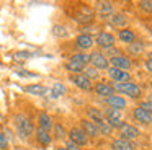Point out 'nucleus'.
<instances>
[{
	"mask_svg": "<svg viewBox=\"0 0 152 150\" xmlns=\"http://www.w3.org/2000/svg\"><path fill=\"white\" fill-rule=\"evenodd\" d=\"M131 116H132V119L136 121V122H139L141 126H152V116L149 113H145L144 109H141L139 106H134L132 108V111H131Z\"/></svg>",
	"mask_w": 152,
	"mask_h": 150,
	"instance_id": "dca6fc26",
	"label": "nucleus"
},
{
	"mask_svg": "<svg viewBox=\"0 0 152 150\" xmlns=\"http://www.w3.org/2000/svg\"><path fill=\"white\" fill-rule=\"evenodd\" d=\"M93 93L96 95V96H100V98H108V96H113L115 95V90H113V85H110V83H106V82H96L95 85H93Z\"/></svg>",
	"mask_w": 152,
	"mask_h": 150,
	"instance_id": "2eb2a0df",
	"label": "nucleus"
},
{
	"mask_svg": "<svg viewBox=\"0 0 152 150\" xmlns=\"http://www.w3.org/2000/svg\"><path fill=\"white\" fill-rule=\"evenodd\" d=\"M106 74H108V77L111 78L113 82H116V83H124V82H131V74L126 70H119V68H115V67H110L108 70H106Z\"/></svg>",
	"mask_w": 152,
	"mask_h": 150,
	"instance_id": "a211bd4d",
	"label": "nucleus"
},
{
	"mask_svg": "<svg viewBox=\"0 0 152 150\" xmlns=\"http://www.w3.org/2000/svg\"><path fill=\"white\" fill-rule=\"evenodd\" d=\"M54 122H56V121H54V117L51 116L48 111H39V113H38V117H36V124H38V126H36V127H39V129H44V130H48V132H51Z\"/></svg>",
	"mask_w": 152,
	"mask_h": 150,
	"instance_id": "4468645a",
	"label": "nucleus"
},
{
	"mask_svg": "<svg viewBox=\"0 0 152 150\" xmlns=\"http://www.w3.org/2000/svg\"><path fill=\"white\" fill-rule=\"evenodd\" d=\"M12 122H13V127H15V134H17L18 139L21 140H30L31 137H33L34 134V121L31 119L28 114L25 113H17L13 114V119H12Z\"/></svg>",
	"mask_w": 152,
	"mask_h": 150,
	"instance_id": "f257e3e1",
	"label": "nucleus"
},
{
	"mask_svg": "<svg viewBox=\"0 0 152 150\" xmlns=\"http://www.w3.org/2000/svg\"><path fill=\"white\" fill-rule=\"evenodd\" d=\"M80 129L87 134V137H88V139H96V137H100V132H98V129H96L95 122L88 121L87 117L80 119Z\"/></svg>",
	"mask_w": 152,
	"mask_h": 150,
	"instance_id": "4be33fe9",
	"label": "nucleus"
},
{
	"mask_svg": "<svg viewBox=\"0 0 152 150\" xmlns=\"http://www.w3.org/2000/svg\"><path fill=\"white\" fill-rule=\"evenodd\" d=\"M69 82L74 85L75 88H79L80 91H85V93H90L93 90V83L85 77L83 74H77V75H69Z\"/></svg>",
	"mask_w": 152,
	"mask_h": 150,
	"instance_id": "9d476101",
	"label": "nucleus"
},
{
	"mask_svg": "<svg viewBox=\"0 0 152 150\" xmlns=\"http://www.w3.org/2000/svg\"><path fill=\"white\" fill-rule=\"evenodd\" d=\"M85 67H87L85 64H82V62H79V60H74V59H67V60L64 62V68L69 72V75L83 74Z\"/></svg>",
	"mask_w": 152,
	"mask_h": 150,
	"instance_id": "5701e85b",
	"label": "nucleus"
},
{
	"mask_svg": "<svg viewBox=\"0 0 152 150\" xmlns=\"http://www.w3.org/2000/svg\"><path fill=\"white\" fill-rule=\"evenodd\" d=\"M66 93H67V87L64 83H61V82H54L51 90H49V95H51L53 100H57V98L64 96Z\"/></svg>",
	"mask_w": 152,
	"mask_h": 150,
	"instance_id": "c85d7f7f",
	"label": "nucleus"
},
{
	"mask_svg": "<svg viewBox=\"0 0 152 150\" xmlns=\"http://www.w3.org/2000/svg\"><path fill=\"white\" fill-rule=\"evenodd\" d=\"M147 101H149V103H151V104H152V91H151V95H149V98H147Z\"/></svg>",
	"mask_w": 152,
	"mask_h": 150,
	"instance_id": "a19ab883",
	"label": "nucleus"
},
{
	"mask_svg": "<svg viewBox=\"0 0 152 150\" xmlns=\"http://www.w3.org/2000/svg\"><path fill=\"white\" fill-rule=\"evenodd\" d=\"M151 90H152V82H151Z\"/></svg>",
	"mask_w": 152,
	"mask_h": 150,
	"instance_id": "37998d69",
	"label": "nucleus"
},
{
	"mask_svg": "<svg viewBox=\"0 0 152 150\" xmlns=\"http://www.w3.org/2000/svg\"><path fill=\"white\" fill-rule=\"evenodd\" d=\"M116 41H121L123 44L129 46V44H132L134 41H137V36H136V31L132 28H123V29H118Z\"/></svg>",
	"mask_w": 152,
	"mask_h": 150,
	"instance_id": "6ab92c4d",
	"label": "nucleus"
},
{
	"mask_svg": "<svg viewBox=\"0 0 152 150\" xmlns=\"http://www.w3.org/2000/svg\"><path fill=\"white\" fill-rule=\"evenodd\" d=\"M111 150H136L134 142H129L124 139H113L111 140Z\"/></svg>",
	"mask_w": 152,
	"mask_h": 150,
	"instance_id": "a878e982",
	"label": "nucleus"
},
{
	"mask_svg": "<svg viewBox=\"0 0 152 150\" xmlns=\"http://www.w3.org/2000/svg\"><path fill=\"white\" fill-rule=\"evenodd\" d=\"M126 52H128V57L129 55H134V57L142 55L145 52V44L142 41H134L132 44L126 46Z\"/></svg>",
	"mask_w": 152,
	"mask_h": 150,
	"instance_id": "393cba45",
	"label": "nucleus"
},
{
	"mask_svg": "<svg viewBox=\"0 0 152 150\" xmlns=\"http://www.w3.org/2000/svg\"><path fill=\"white\" fill-rule=\"evenodd\" d=\"M93 39H95V46H98L103 51H106L110 47H115V44H116V36L110 31H100Z\"/></svg>",
	"mask_w": 152,
	"mask_h": 150,
	"instance_id": "6e6552de",
	"label": "nucleus"
},
{
	"mask_svg": "<svg viewBox=\"0 0 152 150\" xmlns=\"http://www.w3.org/2000/svg\"><path fill=\"white\" fill-rule=\"evenodd\" d=\"M95 126H96V129H98L100 135H103V137H111L113 129H111V126H110V124L106 122L105 119H103V121H100V122H96Z\"/></svg>",
	"mask_w": 152,
	"mask_h": 150,
	"instance_id": "c756f323",
	"label": "nucleus"
},
{
	"mask_svg": "<svg viewBox=\"0 0 152 150\" xmlns=\"http://www.w3.org/2000/svg\"><path fill=\"white\" fill-rule=\"evenodd\" d=\"M115 93H119V96H128L131 100H141L144 96V90L136 82H124V83H115L113 85Z\"/></svg>",
	"mask_w": 152,
	"mask_h": 150,
	"instance_id": "f03ea898",
	"label": "nucleus"
},
{
	"mask_svg": "<svg viewBox=\"0 0 152 150\" xmlns=\"http://www.w3.org/2000/svg\"><path fill=\"white\" fill-rule=\"evenodd\" d=\"M95 10L93 7L90 5H85V3H79V5L74 8V13H72V20L77 21L79 25L82 26H87V25H92L95 21Z\"/></svg>",
	"mask_w": 152,
	"mask_h": 150,
	"instance_id": "7ed1b4c3",
	"label": "nucleus"
},
{
	"mask_svg": "<svg viewBox=\"0 0 152 150\" xmlns=\"http://www.w3.org/2000/svg\"><path fill=\"white\" fill-rule=\"evenodd\" d=\"M118 130H119V139L129 140V142L139 139V135H141V130H139V127L132 126V124H128V122H126L124 126L121 127V129H118Z\"/></svg>",
	"mask_w": 152,
	"mask_h": 150,
	"instance_id": "f8f14e48",
	"label": "nucleus"
},
{
	"mask_svg": "<svg viewBox=\"0 0 152 150\" xmlns=\"http://www.w3.org/2000/svg\"><path fill=\"white\" fill-rule=\"evenodd\" d=\"M151 36H152V29H151Z\"/></svg>",
	"mask_w": 152,
	"mask_h": 150,
	"instance_id": "c03bdc74",
	"label": "nucleus"
},
{
	"mask_svg": "<svg viewBox=\"0 0 152 150\" xmlns=\"http://www.w3.org/2000/svg\"><path fill=\"white\" fill-rule=\"evenodd\" d=\"M51 135L53 140H66L67 139V129L62 122H54L53 129H51Z\"/></svg>",
	"mask_w": 152,
	"mask_h": 150,
	"instance_id": "b1692460",
	"label": "nucleus"
},
{
	"mask_svg": "<svg viewBox=\"0 0 152 150\" xmlns=\"http://www.w3.org/2000/svg\"><path fill=\"white\" fill-rule=\"evenodd\" d=\"M33 137H34V142L39 147H43V149H48V147L53 143V135H51V132H48V130H44V129H39V127L34 129Z\"/></svg>",
	"mask_w": 152,
	"mask_h": 150,
	"instance_id": "ddd939ff",
	"label": "nucleus"
},
{
	"mask_svg": "<svg viewBox=\"0 0 152 150\" xmlns=\"http://www.w3.org/2000/svg\"><path fill=\"white\" fill-rule=\"evenodd\" d=\"M106 23H108L110 26H113V28L123 29V28H128L129 20H128V16H126L123 12H115L108 20H106Z\"/></svg>",
	"mask_w": 152,
	"mask_h": 150,
	"instance_id": "f3484780",
	"label": "nucleus"
},
{
	"mask_svg": "<svg viewBox=\"0 0 152 150\" xmlns=\"http://www.w3.org/2000/svg\"><path fill=\"white\" fill-rule=\"evenodd\" d=\"M0 150H10V140L2 130H0Z\"/></svg>",
	"mask_w": 152,
	"mask_h": 150,
	"instance_id": "72a5a7b5",
	"label": "nucleus"
},
{
	"mask_svg": "<svg viewBox=\"0 0 152 150\" xmlns=\"http://www.w3.org/2000/svg\"><path fill=\"white\" fill-rule=\"evenodd\" d=\"M137 7L139 10H142L145 13H152V0H139Z\"/></svg>",
	"mask_w": 152,
	"mask_h": 150,
	"instance_id": "473e14b6",
	"label": "nucleus"
},
{
	"mask_svg": "<svg viewBox=\"0 0 152 150\" xmlns=\"http://www.w3.org/2000/svg\"><path fill=\"white\" fill-rule=\"evenodd\" d=\"M108 62H110V67L119 68V70L129 72L132 68V60H131V57H128L126 54H119V55H115V57H110Z\"/></svg>",
	"mask_w": 152,
	"mask_h": 150,
	"instance_id": "9b49d317",
	"label": "nucleus"
},
{
	"mask_svg": "<svg viewBox=\"0 0 152 150\" xmlns=\"http://www.w3.org/2000/svg\"><path fill=\"white\" fill-rule=\"evenodd\" d=\"M33 52H30V51H18V52H15V59L17 60H25V59H30V57H33Z\"/></svg>",
	"mask_w": 152,
	"mask_h": 150,
	"instance_id": "f704fd0d",
	"label": "nucleus"
},
{
	"mask_svg": "<svg viewBox=\"0 0 152 150\" xmlns=\"http://www.w3.org/2000/svg\"><path fill=\"white\" fill-rule=\"evenodd\" d=\"M137 106H139V108H141V109H144V111H145V113H149V114H151V116H152V104H151V103H149V101H147V100H144V101H141V103H139V104H137Z\"/></svg>",
	"mask_w": 152,
	"mask_h": 150,
	"instance_id": "c9c22d12",
	"label": "nucleus"
},
{
	"mask_svg": "<svg viewBox=\"0 0 152 150\" xmlns=\"http://www.w3.org/2000/svg\"><path fill=\"white\" fill-rule=\"evenodd\" d=\"M102 113H103V119L111 126L113 130H115V129H121V127L126 124L124 117H123V111L111 109V108H105Z\"/></svg>",
	"mask_w": 152,
	"mask_h": 150,
	"instance_id": "20e7f679",
	"label": "nucleus"
},
{
	"mask_svg": "<svg viewBox=\"0 0 152 150\" xmlns=\"http://www.w3.org/2000/svg\"><path fill=\"white\" fill-rule=\"evenodd\" d=\"M69 59H74V60H79V62H82V64L88 65L90 64V52L88 54H87V52H74Z\"/></svg>",
	"mask_w": 152,
	"mask_h": 150,
	"instance_id": "7c9ffc66",
	"label": "nucleus"
},
{
	"mask_svg": "<svg viewBox=\"0 0 152 150\" xmlns=\"http://www.w3.org/2000/svg\"><path fill=\"white\" fill-rule=\"evenodd\" d=\"M85 113H87V119L95 122V124L100 122V121H103V113H102V109L96 108V106H87Z\"/></svg>",
	"mask_w": 152,
	"mask_h": 150,
	"instance_id": "bb28decb",
	"label": "nucleus"
},
{
	"mask_svg": "<svg viewBox=\"0 0 152 150\" xmlns=\"http://www.w3.org/2000/svg\"><path fill=\"white\" fill-rule=\"evenodd\" d=\"M90 67H93L98 72H106L110 68L108 57L102 51H92L90 52Z\"/></svg>",
	"mask_w": 152,
	"mask_h": 150,
	"instance_id": "423d86ee",
	"label": "nucleus"
},
{
	"mask_svg": "<svg viewBox=\"0 0 152 150\" xmlns=\"http://www.w3.org/2000/svg\"><path fill=\"white\" fill-rule=\"evenodd\" d=\"M144 67H145V70H147L149 74H152V62L145 60V62H144Z\"/></svg>",
	"mask_w": 152,
	"mask_h": 150,
	"instance_id": "58836bf2",
	"label": "nucleus"
},
{
	"mask_svg": "<svg viewBox=\"0 0 152 150\" xmlns=\"http://www.w3.org/2000/svg\"><path fill=\"white\" fill-rule=\"evenodd\" d=\"M54 150H67V149H66V147H61V145H59V147H56Z\"/></svg>",
	"mask_w": 152,
	"mask_h": 150,
	"instance_id": "79ce46f5",
	"label": "nucleus"
},
{
	"mask_svg": "<svg viewBox=\"0 0 152 150\" xmlns=\"http://www.w3.org/2000/svg\"><path fill=\"white\" fill-rule=\"evenodd\" d=\"M145 60L152 62V51H151V52H147V59H145Z\"/></svg>",
	"mask_w": 152,
	"mask_h": 150,
	"instance_id": "ea45409f",
	"label": "nucleus"
},
{
	"mask_svg": "<svg viewBox=\"0 0 152 150\" xmlns=\"http://www.w3.org/2000/svg\"><path fill=\"white\" fill-rule=\"evenodd\" d=\"M67 139L70 142H74L77 147H87L90 143V139L87 137V134L80 129V126H72L67 130Z\"/></svg>",
	"mask_w": 152,
	"mask_h": 150,
	"instance_id": "39448f33",
	"label": "nucleus"
},
{
	"mask_svg": "<svg viewBox=\"0 0 152 150\" xmlns=\"http://www.w3.org/2000/svg\"><path fill=\"white\" fill-rule=\"evenodd\" d=\"M23 91L31 95V96H44L49 91V88L43 83H30V85H25L23 87Z\"/></svg>",
	"mask_w": 152,
	"mask_h": 150,
	"instance_id": "412c9836",
	"label": "nucleus"
},
{
	"mask_svg": "<svg viewBox=\"0 0 152 150\" xmlns=\"http://www.w3.org/2000/svg\"><path fill=\"white\" fill-rule=\"evenodd\" d=\"M64 147H66L67 150H80V147H77L75 143H74V142H70L69 139H66V145H64Z\"/></svg>",
	"mask_w": 152,
	"mask_h": 150,
	"instance_id": "e433bc0d",
	"label": "nucleus"
},
{
	"mask_svg": "<svg viewBox=\"0 0 152 150\" xmlns=\"http://www.w3.org/2000/svg\"><path fill=\"white\" fill-rule=\"evenodd\" d=\"M51 33H53L54 38L57 39H66L69 38V28H67L66 25H61V23H56V25H53V28H51Z\"/></svg>",
	"mask_w": 152,
	"mask_h": 150,
	"instance_id": "cd10ccee",
	"label": "nucleus"
},
{
	"mask_svg": "<svg viewBox=\"0 0 152 150\" xmlns=\"http://www.w3.org/2000/svg\"><path fill=\"white\" fill-rule=\"evenodd\" d=\"M74 42H75V49L79 52H87V54H88V52L95 47V39H93V36L83 34V33L77 34Z\"/></svg>",
	"mask_w": 152,
	"mask_h": 150,
	"instance_id": "1a4fd4ad",
	"label": "nucleus"
},
{
	"mask_svg": "<svg viewBox=\"0 0 152 150\" xmlns=\"http://www.w3.org/2000/svg\"><path fill=\"white\" fill-rule=\"evenodd\" d=\"M105 104H106V108H111V109L123 111V109H126V106H128V101H126V98H124V96H119V95H113V96L105 98Z\"/></svg>",
	"mask_w": 152,
	"mask_h": 150,
	"instance_id": "aec40b11",
	"label": "nucleus"
},
{
	"mask_svg": "<svg viewBox=\"0 0 152 150\" xmlns=\"http://www.w3.org/2000/svg\"><path fill=\"white\" fill-rule=\"evenodd\" d=\"M18 75L21 77H38V74H31V72H25V70H17Z\"/></svg>",
	"mask_w": 152,
	"mask_h": 150,
	"instance_id": "4c0bfd02",
	"label": "nucleus"
},
{
	"mask_svg": "<svg viewBox=\"0 0 152 150\" xmlns=\"http://www.w3.org/2000/svg\"><path fill=\"white\" fill-rule=\"evenodd\" d=\"M95 16H98L102 21H106L113 13L116 12L115 8V3L113 2H108V0H102V2H96L95 3Z\"/></svg>",
	"mask_w": 152,
	"mask_h": 150,
	"instance_id": "0eeeda50",
	"label": "nucleus"
},
{
	"mask_svg": "<svg viewBox=\"0 0 152 150\" xmlns=\"http://www.w3.org/2000/svg\"><path fill=\"white\" fill-rule=\"evenodd\" d=\"M83 75H85V77L88 78L90 82H93V80H96V78H100V72L95 70L93 67H90V65H87V67H85V70H83Z\"/></svg>",
	"mask_w": 152,
	"mask_h": 150,
	"instance_id": "2f4dec72",
	"label": "nucleus"
}]
</instances>
